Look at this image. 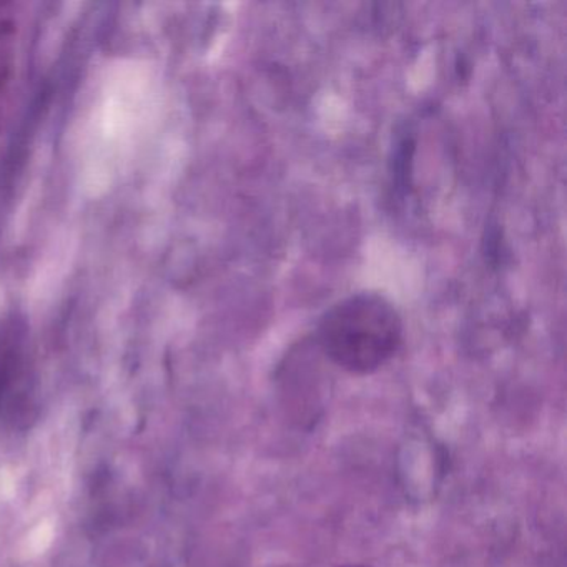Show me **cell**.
<instances>
[{
	"mask_svg": "<svg viewBox=\"0 0 567 567\" xmlns=\"http://www.w3.org/2000/svg\"><path fill=\"white\" fill-rule=\"evenodd\" d=\"M318 341L331 363L353 374L380 370L400 350L403 320L383 295L360 291L321 317Z\"/></svg>",
	"mask_w": 567,
	"mask_h": 567,
	"instance_id": "6da1fadb",
	"label": "cell"
},
{
	"mask_svg": "<svg viewBox=\"0 0 567 567\" xmlns=\"http://www.w3.org/2000/svg\"><path fill=\"white\" fill-rule=\"evenodd\" d=\"M343 567H370V566H343Z\"/></svg>",
	"mask_w": 567,
	"mask_h": 567,
	"instance_id": "7a4b0ae2",
	"label": "cell"
}]
</instances>
